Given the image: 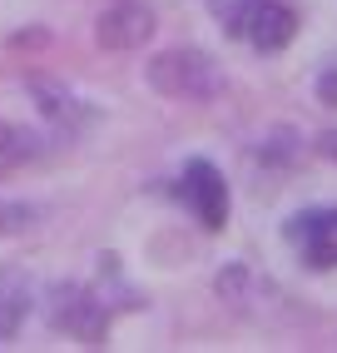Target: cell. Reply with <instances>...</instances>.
Returning a JSON list of instances; mask_svg holds the SVG:
<instances>
[{
    "label": "cell",
    "mask_w": 337,
    "mask_h": 353,
    "mask_svg": "<svg viewBox=\"0 0 337 353\" xmlns=\"http://www.w3.org/2000/svg\"><path fill=\"white\" fill-rule=\"evenodd\" d=\"M287 239L307 269H337V209H303L287 219Z\"/></svg>",
    "instance_id": "5b68a950"
},
{
    "label": "cell",
    "mask_w": 337,
    "mask_h": 353,
    "mask_svg": "<svg viewBox=\"0 0 337 353\" xmlns=\"http://www.w3.org/2000/svg\"><path fill=\"white\" fill-rule=\"evenodd\" d=\"M30 90L45 100L40 110H45V114H55V120H69V114L80 110V100H75V95H65V90H55L50 80H30Z\"/></svg>",
    "instance_id": "9c48e42d"
},
{
    "label": "cell",
    "mask_w": 337,
    "mask_h": 353,
    "mask_svg": "<svg viewBox=\"0 0 337 353\" xmlns=\"http://www.w3.org/2000/svg\"><path fill=\"white\" fill-rule=\"evenodd\" d=\"M144 80H149L164 100H188V105H208L228 90L224 70L204 50H164V55H154L144 65Z\"/></svg>",
    "instance_id": "7a4b0ae2"
},
{
    "label": "cell",
    "mask_w": 337,
    "mask_h": 353,
    "mask_svg": "<svg viewBox=\"0 0 337 353\" xmlns=\"http://www.w3.org/2000/svg\"><path fill=\"white\" fill-rule=\"evenodd\" d=\"M30 219H35V214H30L25 204H0V234H20Z\"/></svg>",
    "instance_id": "30bf717a"
},
{
    "label": "cell",
    "mask_w": 337,
    "mask_h": 353,
    "mask_svg": "<svg viewBox=\"0 0 337 353\" xmlns=\"http://www.w3.org/2000/svg\"><path fill=\"white\" fill-rule=\"evenodd\" d=\"M154 35V10L144 0H114L109 10H100L94 20V40L105 50H139L144 40Z\"/></svg>",
    "instance_id": "8992f818"
},
{
    "label": "cell",
    "mask_w": 337,
    "mask_h": 353,
    "mask_svg": "<svg viewBox=\"0 0 337 353\" xmlns=\"http://www.w3.org/2000/svg\"><path fill=\"white\" fill-rule=\"evenodd\" d=\"M50 323L60 328V334H75V339H100L105 323H109V303L105 294H94L85 284H60L50 294Z\"/></svg>",
    "instance_id": "3957f363"
},
{
    "label": "cell",
    "mask_w": 337,
    "mask_h": 353,
    "mask_svg": "<svg viewBox=\"0 0 337 353\" xmlns=\"http://www.w3.org/2000/svg\"><path fill=\"white\" fill-rule=\"evenodd\" d=\"M208 10L224 35L248 40L258 55H273L298 35V10L287 0H208Z\"/></svg>",
    "instance_id": "6da1fadb"
},
{
    "label": "cell",
    "mask_w": 337,
    "mask_h": 353,
    "mask_svg": "<svg viewBox=\"0 0 337 353\" xmlns=\"http://www.w3.org/2000/svg\"><path fill=\"white\" fill-rule=\"evenodd\" d=\"M35 154H40V139H35L30 130H15V125L0 120V179L15 174L20 164H30Z\"/></svg>",
    "instance_id": "ba28073f"
},
{
    "label": "cell",
    "mask_w": 337,
    "mask_h": 353,
    "mask_svg": "<svg viewBox=\"0 0 337 353\" xmlns=\"http://www.w3.org/2000/svg\"><path fill=\"white\" fill-rule=\"evenodd\" d=\"M174 194L199 214L204 229H224V219H228V184H224V174L213 170L208 159L188 164V170L179 174V184H174Z\"/></svg>",
    "instance_id": "277c9868"
},
{
    "label": "cell",
    "mask_w": 337,
    "mask_h": 353,
    "mask_svg": "<svg viewBox=\"0 0 337 353\" xmlns=\"http://www.w3.org/2000/svg\"><path fill=\"white\" fill-rule=\"evenodd\" d=\"M25 314H30V279L20 269H6L0 274V343L20 334Z\"/></svg>",
    "instance_id": "52a82bcc"
}]
</instances>
